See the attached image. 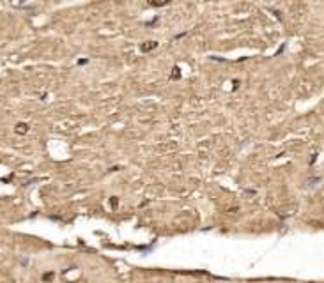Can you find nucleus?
<instances>
[]
</instances>
